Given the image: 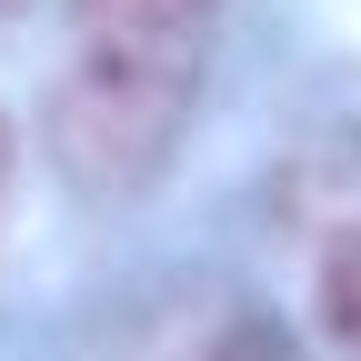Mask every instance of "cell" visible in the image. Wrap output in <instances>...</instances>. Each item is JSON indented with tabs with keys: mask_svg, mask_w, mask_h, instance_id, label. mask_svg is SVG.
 Returning a JSON list of instances; mask_svg holds the SVG:
<instances>
[{
	"mask_svg": "<svg viewBox=\"0 0 361 361\" xmlns=\"http://www.w3.org/2000/svg\"><path fill=\"white\" fill-rule=\"evenodd\" d=\"M171 361H291V341H281V322H261V311H211L191 331V351H171Z\"/></svg>",
	"mask_w": 361,
	"mask_h": 361,
	"instance_id": "cell-2",
	"label": "cell"
},
{
	"mask_svg": "<svg viewBox=\"0 0 361 361\" xmlns=\"http://www.w3.org/2000/svg\"><path fill=\"white\" fill-rule=\"evenodd\" d=\"M211 20H221V0H71L80 71L121 80V90H161V101H191Z\"/></svg>",
	"mask_w": 361,
	"mask_h": 361,
	"instance_id": "cell-1",
	"label": "cell"
},
{
	"mask_svg": "<svg viewBox=\"0 0 361 361\" xmlns=\"http://www.w3.org/2000/svg\"><path fill=\"white\" fill-rule=\"evenodd\" d=\"M0 180H11V121H0Z\"/></svg>",
	"mask_w": 361,
	"mask_h": 361,
	"instance_id": "cell-4",
	"label": "cell"
},
{
	"mask_svg": "<svg viewBox=\"0 0 361 361\" xmlns=\"http://www.w3.org/2000/svg\"><path fill=\"white\" fill-rule=\"evenodd\" d=\"M322 322H331V341L361 361V231H341L331 261H322Z\"/></svg>",
	"mask_w": 361,
	"mask_h": 361,
	"instance_id": "cell-3",
	"label": "cell"
}]
</instances>
